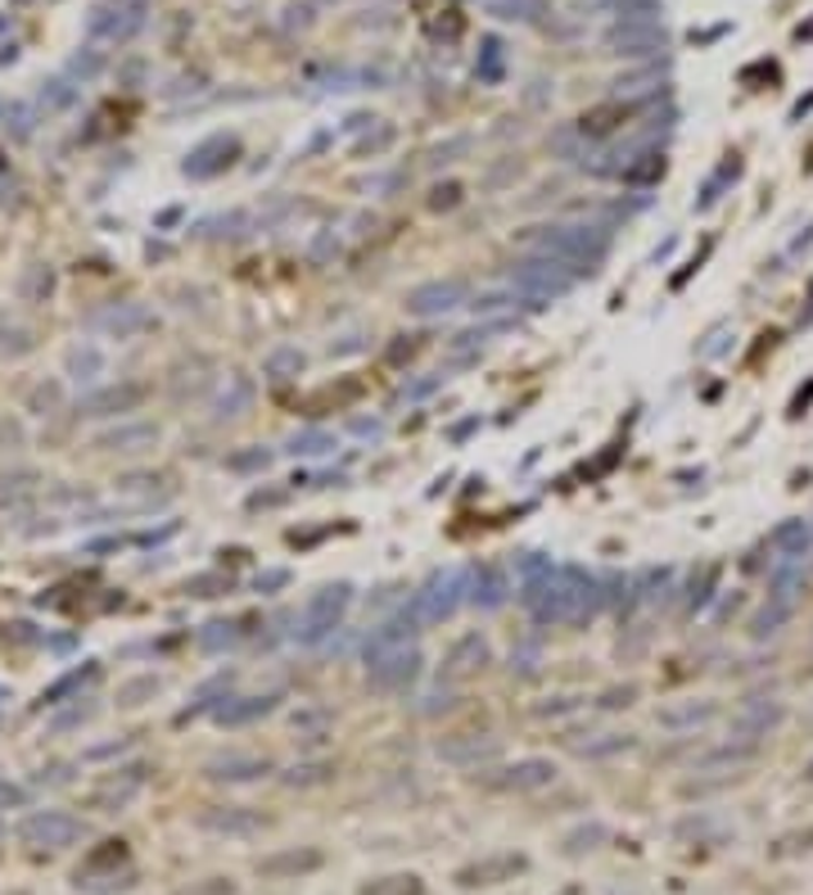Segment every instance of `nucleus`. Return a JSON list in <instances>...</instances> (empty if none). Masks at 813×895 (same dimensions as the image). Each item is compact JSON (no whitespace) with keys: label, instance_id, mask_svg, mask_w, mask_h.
I'll use <instances>...</instances> for the list:
<instances>
[{"label":"nucleus","instance_id":"nucleus-1","mask_svg":"<svg viewBox=\"0 0 813 895\" xmlns=\"http://www.w3.org/2000/svg\"><path fill=\"white\" fill-rule=\"evenodd\" d=\"M520 602L538 624H583L601 606V584L579 565H552V556L520 561Z\"/></svg>","mask_w":813,"mask_h":895},{"label":"nucleus","instance_id":"nucleus-2","mask_svg":"<svg viewBox=\"0 0 813 895\" xmlns=\"http://www.w3.org/2000/svg\"><path fill=\"white\" fill-rule=\"evenodd\" d=\"M525 249L533 258H552L565 267L569 277H592L611 254V231L606 226H588V222H552V226H533L525 231Z\"/></svg>","mask_w":813,"mask_h":895},{"label":"nucleus","instance_id":"nucleus-3","mask_svg":"<svg viewBox=\"0 0 813 895\" xmlns=\"http://www.w3.org/2000/svg\"><path fill=\"white\" fill-rule=\"evenodd\" d=\"M361 655H367V674L375 688H407V683L420 674V647H416V620L403 611L398 620L380 624V629L367 638V647H361Z\"/></svg>","mask_w":813,"mask_h":895},{"label":"nucleus","instance_id":"nucleus-4","mask_svg":"<svg viewBox=\"0 0 813 895\" xmlns=\"http://www.w3.org/2000/svg\"><path fill=\"white\" fill-rule=\"evenodd\" d=\"M466 592H470V571H466V565H447V571H434L426 584L416 588L407 615L416 624H443V620H452V611L466 602Z\"/></svg>","mask_w":813,"mask_h":895},{"label":"nucleus","instance_id":"nucleus-5","mask_svg":"<svg viewBox=\"0 0 813 895\" xmlns=\"http://www.w3.org/2000/svg\"><path fill=\"white\" fill-rule=\"evenodd\" d=\"M73 882H77L82 891H127V886L136 882V863H132L127 842H118V837L100 842L96 850H90V855L77 863Z\"/></svg>","mask_w":813,"mask_h":895},{"label":"nucleus","instance_id":"nucleus-6","mask_svg":"<svg viewBox=\"0 0 813 895\" xmlns=\"http://www.w3.org/2000/svg\"><path fill=\"white\" fill-rule=\"evenodd\" d=\"M86 837V823L73 819L69 810H37L19 823V842L33 850H69Z\"/></svg>","mask_w":813,"mask_h":895},{"label":"nucleus","instance_id":"nucleus-7","mask_svg":"<svg viewBox=\"0 0 813 895\" xmlns=\"http://www.w3.org/2000/svg\"><path fill=\"white\" fill-rule=\"evenodd\" d=\"M353 606V584H325L321 592L308 597V606H304V620H298V642H321L330 629H340V620L344 611Z\"/></svg>","mask_w":813,"mask_h":895},{"label":"nucleus","instance_id":"nucleus-8","mask_svg":"<svg viewBox=\"0 0 813 895\" xmlns=\"http://www.w3.org/2000/svg\"><path fill=\"white\" fill-rule=\"evenodd\" d=\"M510 281H516V290H525L538 308L575 290V277H569L565 267H556L552 258H533V254H529L525 262H516V272H510Z\"/></svg>","mask_w":813,"mask_h":895},{"label":"nucleus","instance_id":"nucleus-9","mask_svg":"<svg viewBox=\"0 0 813 895\" xmlns=\"http://www.w3.org/2000/svg\"><path fill=\"white\" fill-rule=\"evenodd\" d=\"M145 764H127V769H113L104 773V778L86 792V805L90 810H100V814H113V810H123V805L136 800V792L145 787Z\"/></svg>","mask_w":813,"mask_h":895},{"label":"nucleus","instance_id":"nucleus-10","mask_svg":"<svg viewBox=\"0 0 813 895\" xmlns=\"http://www.w3.org/2000/svg\"><path fill=\"white\" fill-rule=\"evenodd\" d=\"M475 783L497 787V792H533V787L556 783V764L533 756V760H516V764H506V769H484Z\"/></svg>","mask_w":813,"mask_h":895},{"label":"nucleus","instance_id":"nucleus-11","mask_svg":"<svg viewBox=\"0 0 813 895\" xmlns=\"http://www.w3.org/2000/svg\"><path fill=\"white\" fill-rule=\"evenodd\" d=\"M466 304V281L461 277H439V281H426L407 290V312L411 317H443L452 308Z\"/></svg>","mask_w":813,"mask_h":895},{"label":"nucleus","instance_id":"nucleus-12","mask_svg":"<svg viewBox=\"0 0 813 895\" xmlns=\"http://www.w3.org/2000/svg\"><path fill=\"white\" fill-rule=\"evenodd\" d=\"M235 159H239V136L218 132V136H208L204 145H195L190 159L181 168H186V176H195V182H208V176H222Z\"/></svg>","mask_w":813,"mask_h":895},{"label":"nucleus","instance_id":"nucleus-13","mask_svg":"<svg viewBox=\"0 0 813 895\" xmlns=\"http://www.w3.org/2000/svg\"><path fill=\"white\" fill-rule=\"evenodd\" d=\"M529 869L525 855H484L475 863H461L457 869V886L475 891V886H502V882H516L520 873Z\"/></svg>","mask_w":813,"mask_h":895},{"label":"nucleus","instance_id":"nucleus-14","mask_svg":"<svg viewBox=\"0 0 813 895\" xmlns=\"http://www.w3.org/2000/svg\"><path fill=\"white\" fill-rule=\"evenodd\" d=\"M493 665V647L484 634H466L452 642V651L443 655V678L447 683H461V678H475L479 670H489Z\"/></svg>","mask_w":813,"mask_h":895},{"label":"nucleus","instance_id":"nucleus-15","mask_svg":"<svg viewBox=\"0 0 813 895\" xmlns=\"http://www.w3.org/2000/svg\"><path fill=\"white\" fill-rule=\"evenodd\" d=\"M149 326H155V312H149L145 304H109L104 312L90 317V331L113 335V340H136V335L149 331Z\"/></svg>","mask_w":813,"mask_h":895},{"label":"nucleus","instance_id":"nucleus-16","mask_svg":"<svg viewBox=\"0 0 813 895\" xmlns=\"http://www.w3.org/2000/svg\"><path fill=\"white\" fill-rule=\"evenodd\" d=\"M145 384H136V380H123V384H104V390H96V394H86L82 403H77V412L82 416H123V412H136L140 403H145Z\"/></svg>","mask_w":813,"mask_h":895},{"label":"nucleus","instance_id":"nucleus-17","mask_svg":"<svg viewBox=\"0 0 813 895\" xmlns=\"http://www.w3.org/2000/svg\"><path fill=\"white\" fill-rule=\"evenodd\" d=\"M781 710L773 697H750L741 710H737V720H732V728H737V737L741 741H760V737H768L777 724H781Z\"/></svg>","mask_w":813,"mask_h":895},{"label":"nucleus","instance_id":"nucleus-18","mask_svg":"<svg viewBox=\"0 0 813 895\" xmlns=\"http://www.w3.org/2000/svg\"><path fill=\"white\" fill-rule=\"evenodd\" d=\"M611 50L615 54H651L665 50V27H655L651 19H628L624 27L611 33Z\"/></svg>","mask_w":813,"mask_h":895},{"label":"nucleus","instance_id":"nucleus-19","mask_svg":"<svg viewBox=\"0 0 813 895\" xmlns=\"http://www.w3.org/2000/svg\"><path fill=\"white\" fill-rule=\"evenodd\" d=\"M199 823L208 832H226V837H254V832L267 827V819L258 810H249V805H222V810H204Z\"/></svg>","mask_w":813,"mask_h":895},{"label":"nucleus","instance_id":"nucleus-20","mask_svg":"<svg viewBox=\"0 0 813 895\" xmlns=\"http://www.w3.org/2000/svg\"><path fill=\"white\" fill-rule=\"evenodd\" d=\"M276 706H281V692H258V697H226L213 714H218L222 728H239V724L262 720V714H271Z\"/></svg>","mask_w":813,"mask_h":895},{"label":"nucleus","instance_id":"nucleus-21","mask_svg":"<svg viewBox=\"0 0 813 895\" xmlns=\"http://www.w3.org/2000/svg\"><path fill=\"white\" fill-rule=\"evenodd\" d=\"M262 773H271V760H267V756L226 751V756H218V760H208V778H218V783H254V778H262Z\"/></svg>","mask_w":813,"mask_h":895},{"label":"nucleus","instance_id":"nucleus-22","mask_svg":"<svg viewBox=\"0 0 813 895\" xmlns=\"http://www.w3.org/2000/svg\"><path fill=\"white\" fill-rule=\"evenodd\" d=\"M155 443H159V426L132 421V426H118V430L96 434V443H90V448H100V453H136V448H155Z\"/></svg>","mask_w":813,"mask_h":895},{"label":"nucleus","instance_id":"nucleus-23","mask_svg":"<svg viewBox=\"0 0 813 895\" xmlns=\"http://www.w3.org/2000/svg\"><path fill=\"white\" fill-rule=\"evenodd\" d=\"M466 602H475L479 611H497L506 602V575L497 565H470V592Z\"/></svg>","mask_w":813,"mask_h":895},{"label":"nucleus","instance_id":"nucleus-24","mask_svg":"<svg viewBox=\"0 0 813 895\" xmlns=\"http://www.w3.org/2000/svg\"><path fill=\"white\" fill-rule=\"evenodd\" d=\"M317 869H321V850H312V846H298V850H281V855L258 859L262 878H298V873H317Z\"/></svg>","mask_w":813,"mask_h":895},{"label":"nucleus","instance_id":"nucleus-25","mask_svg":"<svg viewBox=\"0 0 813 895\" xmlns=\"http://www.w3.org/2000/svg\"><path fill=\"white\" fill-rule=\"evenodd\" d=\"M96 678H100V665H96V661H82L77 670L59 674V678L50 683V688L41 692V706H64L69 697H77L82 688H90V683H96Z\"/></svg>","mask_w":813,"mask_h":895},{"label":"nucleus","instance_id":"nucleus-26","mask_svg":"<svg viewBox=\"0 0 813 895\" xmlns=\"http://www.w3.org/2000/svg\"><path fill=\"white\" fill-rule=\"evenodd\" d=\"M760 756V741H728V746H718V751H705L697 764V773H710V769H741Z\"/></svg>","mask_w":813,"mask_h":895},{"label":"nucleus","instance_id":"nucleus-27","mask_svg":"<svg viewBox=\"0 0 813 895\" xmlns=\"http://www.w3.org/2000/svg\"><path fill=\"white\" fill-rule=\"evenodd\" d=\"M357 399H361V380H340V384H325V390L308 394V399H304V412H308V416H321V412H330V407H348V403H357Z\"/></svg>","mask_w":813,"mask_h":895},{"label":"nucleus","instance_id":"nucleus-28","mask_svg":"<svg viewBox=\"0 0 813 895\" xmlns=\"http://www.w3.org/2000/svg\"><path fill=\"white\" fill-rule=\"evenodd\" d=\"M439 756L452 764H479L497 756V737H466V741H443Z\"/></svg>","mask_w":813,"mask_h":895},{"label":"nucleus","instance_id":"nucleus-29","mask_svg":"<svg viewBox=\"0 0 813 895\" xmlns=\"http://www.w3.org/2000/svg\"><path fill=\"white\" fill-rule=\"evenodd\" d=\"M768 543L787 556V561H796V556H804L809 552V543H813V529L804 525V520H781L773 534H768Z\"/></svg>","mask_w":813,"mask_h":895},{"label":"nucleus","instance_id":"nucleus-30","mask_svg":"<svg viewBox=\"0 0 813 895\" xmlns=\"http://www.w3.org/2000/svg\"><path fill=\"white\" fill-rule=\"evenodd\" d=\"M118 493H140V506H155V498L172 493V480L168 475H155V470H136V475L118 480Z\"/></svg>","mask_w":813,"mask_h":895},{"label":"nucleus","instance_id":"nucleus-31","mask_svg":"<svg viewBox=\"0 0 813 895\" xmlns=\"http://www.w3.org/2000/svg\"><path fill=\"white\" fill-rule=\"evenodd\" d=\"M714 714H718L714 701H687V706L660 710V724H665V728H697V724H710Z\"/></svg>","mask_w":813,"mask_h":895},{"label":"nucleus","instance_id":"nucleus-32","mask_svg":"<svg viewBox=\"0 0 813 895\" xmlns=\"http://www.w3.org/2000/svg\"><path fill=\"white\" fill-rule=\"evenodd\" d=\"M791 615H796L791 602H781V597H768V602L755 611V620H750V638H773Z\"/></svg>","mask_w":813,"mask_h":895},{"label":"nucleus","instance_id":"nucleus-33","mask_svg":"<svg viewBox=\"0 0 813 895\" xmlns=\"http://www.w3.org/2000/svg\"><path fill=\"white\" fill-rule=\"evenodd\" d=\"M249 403H254V380L249 376H231L222 399H218V416H222V421H226V416H245Z\"/></svg>","mask_w":813,"mask_h":895},{"label":"nucleus","instance_id":"nucleus-34","mask_svg":"<svg viewBox=\"0 0 813 895\" xmlns=\"http://www.w3.org/2000/svg\"><path fill=\"white\" fill-rule=\"evenodd\" d=\"M361 895H426V882L420 873H384L361 886Z\"/></svg>","mask_w":813,"mask_h":895},{"label":"nucleus","instance_id":"nucleus-35","mask_svg":"<svg viewBox=\"0 0 813 895\" xmlns=\"http://www.w3.org/2000/svg\"><path fill=\"white\" fill-rule=\"evenodd\" d=\"M660 176H665V159H660L655 149H642V155L624 168L619 182H628V186H651V182H660Z\"/></svg>","mask_w":813,"mask_h":895},{"label":"nucleus","instance_id":"nucleus-36","mask_svg":"<svg viewBox=\"0 0 813 895\" xmlns=\"http://www.w3.org/2000/svg\"><path fill=\"white\" fill-rule=\"evenodd\" d=\"M298 371H304V353H298V348H276L267 357V376L271 380H290Z\"/></svg>","mask_w":813,"mask_h":895},{"label":"nucleus","instance_id":"nucleus-37","mask_svg":"<svg viewBox=\"0 0 813 895\" xmlns=\"http://www.w3.org/2000/svg\"><path fill=\"white\" fill-rule=\"evenodd\" d=\"M335 448V439H330L325 430H308V434H294L290 439V453L294 457H321V453H330Z\"/></svg>","mask_w":813,"mask_h":895},{"label":"nucleus","instance_id":"nucleus-38","mask_svg":"<svg viewBox=\"0 0 813 895\" xmlns=\"http://www.w3.org/2000/svg\"><path fill=\"white\" fill-rule=\"evenodd\" d=\"M155 692H159V678H155V674L132 678V683H123V688H118V706H140L145 697H155Z\"/></svg>","mask_w":813,"mask_h":895},{"label":"nucleus","instance_id":"nucleus-39","mask_svg":"<svg viewBox=\"0 0 813 895\" xmlns=\"http://www.w3.org/2000/svg\"><path fill=\"white\" fill-rule=\"evenodd\" d=\"M239 634H235V624H226V620H213V624H204V634H199V647L204 651H222L226 642H235Z\"/></svg>","mask_w":813,"mask_h":895},{"label":"nucleus","instance_id":"nucleus-40","mask_svg":"<svg viewBox=\"0 0 813 895\" xmlns=\"http://www.w3.org/2000/svg\"><path fill=\"white\" fill-rule=\"evenodd\" d=\"M497 19H538L542 14V0H493L489 5Z\"/></svg>","mask_w":813,"mask_h":895},{"label":"nucleus","instance_id":"nucleus-41","mask_svg":"<svg viewBox=\"0 0 813 895\" xmlns=\"http://www.w3.org/2000/svg\"><path fill=\"white\" fill-rule=\"evenodd\" d=\"M596 842H606V827H601V823H588V827H579V832H569L565 855H583V850H592Z\"/></svg>","mask_w":813,"mask_h":895},{"label":"nucleus","instance_id":"nucleus-42","mask_svg":"<svg viewBox=\"0 0 813 895\" xmlns=\"http://www.w3.org/2000/svg\"><path fill=\"white\" fill-rule=\"evenodd\" d=\"M330 773H335L330 764H294V769L285 773V783H290V787H312V783H325Z\"/></svg>","mask_w":813,"mask_h":895},{"label":"nucleus","instance_id":"nucleus-43","mask_svg":"<svg viewBox=\"0 0 813 895\" xmlns=\"http://www.w3.org/2000/svg\"><path fill=\"white\" fill-rule=\"evenodd\" d=\"M800 850H813V827H804V832H787V837H777L768 855L787 859V855H800Z\"/></svg>","mask_w":813,"mask_h":895},{"label":"nucleus","instance_id":"nucleus-44","mask_svg":"<svg viewBox=\"0 0 813 895\" xmlns=\"http://www.w3.org/2000/svg\"><path fill=\"white\" fill-rule=\"evenodd\" d=\"M737 172H741V163H723V172L714 176V182L701 191V208H710V204H718V191L728 186V182H737Z\"/></svg>","mask_w":813,"mask_h":895},{"label":"nucleus","instance_id":"nucleus-45","mask_svg":"<svg viewBox=\"0 0 813 895\" xmlns=\"http://www.w3.org/2000/svg\"><path fill=\"white\" fill-rule=\"evenodd\" d=\"M176 895H235V882L231 878H204V882H190L186 891Z\"/></svg>","mask_w":813,"mask_h":895},{"label":"nucleus","instance_id":"nucleus-46","mask_svg":"<svg viewBox=\"0 0 813 895\" xmlns=\"http://www.w3.org/2000/svg\"><path fill=\"white\" fill-rule=\"evenodd\" d=\"M632 737L628 733H611L606 741H592V746H579V756H611V751H628Z\"/></svg>","mask_w":813,"mask_h":895},{"label":"nucleus","instance_id":"nucleus-47","mask_svg":"<svg viewBox=\"0 0 813 895\" xmlns=\"http://www.w3.org/2000/svg\"><path fill=\"white\" fill-rule=\"evenodd\" d=\"M226 466H231V470H267V466H271V453H267V448H254V453H235Z\"/></svg>","mask_w":813,"mask_h":895},{"label":"nucleus","instance_id":"nucleus-48","mask_svg":"<svg viewBox=\"0 0 813 895\" xmlns=\"http://www.w3.org/2000/svg\"><path fill=\"white\" fill-rule=\"evenodd\" d=\"M186 592H195V597H218V592H231V579L199 575V579H190V584H186Z\"/></svg>","mask_w":813,"mask_h":895},{"label":"nucleus","instance_id":"nucleus-49","mask_svg":"<svg viewBox=\"0 0 813 895\" xmlns=\"http://www.w3.org/2000/svg\"><path fill=\"white\" fill-rule=\"evenodd\" d=\"M69 371H73V376L100 371V353H96V348H73V353H69Z\"/></svg>","mask_w":813,"mask_h":895},{"label":"nucleus","instance_id":"nucleus-50","mask_svg":"<svg viewBox=\"0 0 813 895\" xmlns=\"http://www.w3.org/2000/svg\"><path fill=\"white\" fill-rule=\"evenodd\" d=\"M461 204V186L457 182H447V186H434V195H430V208H439V213H443V208H457Z\"/></svg>","mask_w":813,"mask_h":895},{"label":"nucleus","instance_id":"nucleus-51","mask_svg":"<svg viewBox=\"0 0 813 895\" xmlns=\"http://www.w3.org/2000/svg\"><path fill=\"white\" fill-rule=\"evenodd\" d=\"M728 335H732V326H714L710 340L701 344V357H718L723 348H728Z\"/></svg>","mask_w":813,"mask_h":895},{"label":"nucleus","instance_id":"nucleus-52","mask_svg":"<svg viewBox=\"0 0 813 895\" xmlns=\"http://www.w3.org/2000/svg\"><path fill=\"white\" fill-rule=\"evenodd\" d=\"M710 584H714V571H701V579H691V611L697 606H705V597H710Z\"/></svg>","mask_w":813,"mask_h":895},{"label":"nucleus","instance_id":"nucleus-53","mask_svg":"<svg viewBox=\"0 0 813 895\" xmlns=\"http://www.w3.org/2000/svg\"><path fill=\"white\" fill-rule=\"evenodd\" d=\"M632 697H638V688L628 683V688H615V692L601 697V706H606V710H619V706H632Z\"/></svg>","mask_w":813,"mask_h":895},{"label":"nucleus","instance_id":"nucleus-54","mask_svg":"<svg viewBox=\"0 0 813 895\" xmlns=\"http://www.w3.org/2000/svg\"><path fill=\"white\" fill-rule=\"evenodd\" d=\"M439 384H443V376H430V380H416V384H411V390H403V399H426V394H434V390H439Z\"/></svg>","mask_w":813,"mask_h":895},{"label":"nucleus","instance_id":"nucleus-55","mask_svg":"<svg viewBox=\"0 0 813 895\" xmlns=\"http://www.w3.org/2000/svg\"><path fill=\"white\" fill-rule=\"evenodd\" d=\"M290 584V571H267L258 575V592H271V588H285Z\"/></svg>","mask_w":813,"mask_h":895},{"label":"nucleus","instance_id":"nucleus-56","mask_svg":"<svg viewBox=\"0 0 813 895\" xmlns=\"http://www.w3.org/2000/svg\"><path fill=\"white\" fill-rule=\"evenodd\" d=\"M27 800V792L23 787H14V783H0V810H5V805H23Z\"/></svg>","mask_w":813,"mask_h":895},{"label":"nucleus","instance_id":"nucleus-57","mask_svg":"<svg viewBox=\"0 0 813 895\" xmlns=\"http://www.w3.org/2000/svg\"><path fill=\"white\" fill-rule=\"evenodd\" d=\"M27 294H50V272H46V267H37V277L27 281Z\"/></svg>","mask_w":813,"mask_h":895},{"label":"nucleus","instance_id":"nucleus-58","mask_svg":"<svg viewBox=\"0 0 813 895\" xmlns=\"http://www.w3.org/2000/svg\"><path fill=\"white\" fill-rule=\"evenodd\" d=\"M809 403H813V384H809V390H800V394H796V403H791V416H800V412H804Z\"/></svg>","mask_w":813,"mask_h":895},{"label":"nucleus","instance_id":"nucleus-59","mask_svg":"<svg viewBox=\"0 0 813 895\" xmlns=\"http://www.w3.org/2000/svg\"><path fill=\"white\" fill-rule=\"evenodd\" d=\"M353 430L357 434H380V421H367V416H361V421H353Z\"/></svg>","mask_w":813,"mask_h":895},{"label":"nucleus","instance_id":"nucleus-60","mask_svg":"<svg viewBox=\"0 0 813 895\" xmlns=\"http://www.w3.org/2000/svg\"><path fill=\"white\" fill-rule=\"evenodd\" d=\"M804 783H813V760H804Z\"/></svg>","mask_w":813,"mask_h":895},{"label":"nucleus","instance_id":"nucleus-61","mask_svg":"<svg viewBox=\"0 0 813 895\" xmlns=\"http://www.w3.org/2000/svg\"><path fill=\"white\" fill-rule=\"evenodd\" d=\"M0 701H5V688H0Z\"/></svg>","mask_w":813,"mask_h":895}]
</instances>
